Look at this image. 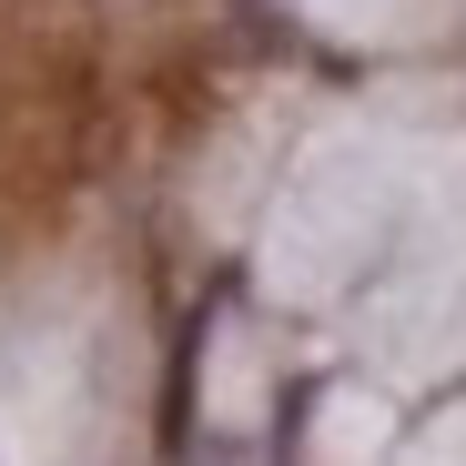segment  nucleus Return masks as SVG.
Returning <instances> with one entry per match:
<instances>
[]
</instances>
